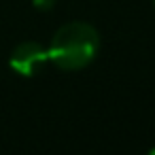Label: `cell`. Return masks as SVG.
I'll list each match as a JSON object with an SVG mask.
<instances>
[{
    "label": "cell",
    "mask_w": 155,
    "mask_h": 155,
    "mask_svg": "<svg viewBox=\"0 0 155 155\" xmlns=\"http://www.w3.org/2000/svg\"><path fill=\"white\" fill-rule=\"evenodd\" d=\"M32 5H34V9H38V11H49V9H53L55 0H32Z\"/></svg>",
    "instance_id": "obj_3"
},
{
    "label": "cell",
    "mask_w": 155,
    "mask_h": 155,
    "mask_svg": "<svg viewBox=\"0 0 155 155\" xmlns=\"http://www.w3.org/2000/svg\"><path fill=\"white\" fill-rule=\"evenodd\" d=\"M151 155H155V149H151Z\"/></svg>",
    "instance_id": "obj_4"
},
{
    "label": "cell",
    "mask_w": 155,
    "mask_h": 155,
    "mask_svg": "<svg viewBox=\"0 0 155 155\" xmlns=\"http://www.w3.org/2000/svg\"><path fill=\"white\" fill-rule=\"evenodd\" d=\"M47 62H49V49L43 47L41 43H34V41L19 43L11 51V58H9L11 70L21 74V77H34Z\"/></svg>",
    "instance_id": "obj_2"
},
{
    "label": "cell",
    "mask_w": 155,
    "mask_h": 155,
    "mask_svg": "<svg viewBox=\"0 0 155 155\" xmlns=\"http://www.w3.org/2000/svg\"><path fill=\"white\" fill-rule=\"evenodd\" d=\"M153 7H155V0H153Z\"/></svg>",
    "instance_id": "obj_5"
},
{
    "label": "cell",
    "mask_w": 155,
    "mask_h": 155,
    "mask_svg": "<svg viewBox=\"0 0 155 155\" xmlns=\"http://www.w3.org/2000/svg\"><path fill=\"white\" fill-rule=\"evenodd\" d=\"M49 60L62 70H81L89 66L100 51V34L91 24H64L49 43Z\"/></svg>",
    "instance_id": "obj_1"
}]
</instances>
